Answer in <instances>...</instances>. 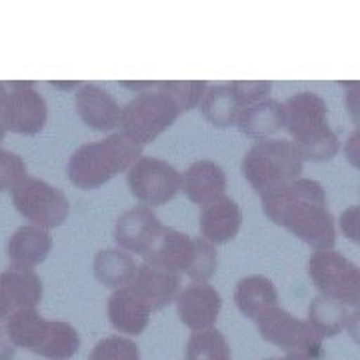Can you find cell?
<instances>
[{
	"instance_id": "6da1fadb",
	"label": "cell",
	"mask_w": 360,
	"mask_h": 360,
	"mask_svg": "<svg viewBox=\"0 0 360 360\" xmlns=\"http://www.w3.org/2000/svg\"><path fill=\"white\" fill-rule=\"evenodd\" d=\"M262 210L274 224L292 232L316 250L333 248L336 226L326 191L319 180L298 179L262 198Z\"/></svg>"
},
{
	"instance_id": "7a4b0ae2",
	"label": "cell",
	"mask_w": 360,
	"mask_h": 360,
	"mask_svg": "<svg viewBox=\"0 0 360 360\" xmlns=\"http://www.w3.org/2000/svg\"><path fill=\"white\" fill-rule=\"evenodd\" d=\"M286 132L304 160L326 162L335 158L340 142L328 124V106L316 92H298L284 101Z\"/></svg>"
},
{
	"instance_id": "3957f363",
	"label": "cell",
	"mask_w": 360,
	"mask_h": 360,
	"mask_svg": "<svg viewBox=\"0 0 360 360\" xmlns=\"http://www.w3.org/2000/svg\"><path fill=\"white\" fill-rule=\"evenodd\" d=\"M142 156V146L122 132H115L103 141L78 146L68 158V179L82 191H94L129 170Z\"/></svg>"
},
{
	"instance_id": "277c9868",
	"label": "cell",
	"mask_w": 360,
	"mask_h": 360,
	"mask_svg": "<svg viewBox=\"0 0 360 360\" xmlns=\"http://www.w3.org/2000/svg\"><path fill=\"white\" fill-rule=\"evenodd\" d=\"M304 158L295 142L270 139L257 142L243 158V174L260 198L300 179Z\"/></svg>"
},
{
	"instance_id": "5b68a950",
	"label": "cell",
	"mask_w": 360,
	"mask_h": 360,
	"mask_svg": "<svg viewBox=\"0 0 360 360\" xmlns=\"http://www.w3.org/2000/svg\"><path fill=\"white\" fill-rule=\"evenodd\" d=\"M4 330L14 347L26 348L42 359L68 360L80 348V336L70 322L49 321L34 309L13 314Z\"/></svg>"
},
{
	"instance_id": "8992f818",
	"label": "cell",
	"mask_w": 360,
	"mask_h": 360,
	"mask_svg": "<svg viewBox=\"0 0 360 360\" xmlns=\"http://www.w3.org/2000/svg\"><path fill=\"white\" fill-rule=\"evenodd\" d=\"M180 116L179 104L160 89L136 94L122 106L120 132L136 144H148L168 130Z\"/></svg>"
},
{
	"instance_id": "52a82bcc",
	"label": "cell",
	"mask_w": 360,
	"mask_h": 360,
	"mask_svg": "<svg viewBox=\"0 0 360 360\" xmlns=\"http://www.w3.org/2000/svg\"><path fill=\"white\" fill-rule=\"evenodd\" d=\"M309 274L322 296L360 309V266L345 255L335 248L312 252Z\"/></svg>"
},
{
	"instance_id": "ba28073f",
	"label": "cell",
	"mask_w": 360,
	"mask_h": 360,
	"mask_svg": "<svg viewBox=\"0 0 360 360\" xmlns=\"http://www.w3.org/2000/svg\"><path fill=\"white\" fill-rule=\"evenodd\" d=\"M14 208L40 229H56L70 214L66 194L46 180L28 176L13 191Z\"/></svg>"
},
{
	"instance_id": "9c48e42d",
	"label": "cell",
	"mask_w": 360,
	"mask_h": 360,
	"mask_svg": "<svg viewBox=\"0 0 360 360\" xmlns=\"http://www.w3.org/2000/svg\"><path fill=\"white\" fill-rule=\"evenodd\" d=\"M260 336L286 352H302L310 360L322 359V338L309 321H300L281 307L264 312L257 321Z\"/></svg>"
},
{
	"instance_id": "30bf717a",
	"label": "cell",
	"mask_w": 360,
	"mask_h": 360,
	"mask_svg": "<svg viewBox=\"0 0 360 360\" xmlns=\"http://www.w3.org/2000/svg\"><path fill=\"white\" fill-rule=\"evenodd\" d=\"M129 188L132 196L144 206H162L180 191L182 174L160 158L141 156L129 168Z\"/></svg>"
},
{
	"instance_id": "8fae6325",
	"label": "cell",
	"mask_w": 360,
	"mask_h": 360,
	"mask_svg": "<svg viewBox=\"0 0 360 360\" xmlns=\"http://www.w3.org/2000/svg\"><path fill=\"white\" fill-rule=\"evenodd\" d=\"M46 101L34 89V82H13L0 108L4 129L16 134H39L46 124Z\"/></svg>"
},
{
	"instance_id": "7c38bea8",
	"label": "cell",
	"mask_w": 360,
	"mask_h": 360,
	"mask_svg": "<svg viewBox=\"0 0 360 360\" xmlns=\"http://www.w3.org/2000/svg\"><path fill=\"white\" fill-rule=\"evenodd\" d=\"M165 224L158 220L150 206H134L122 212L115 224V240L118 248L144 257L156 245Z\"/></svg>"
},
{
	"instance_id": "4fadbf2b",
	"label": "cell",
	"mask_w": 360,
	"mask_h": 360,
	"mask_svg": "<svg viewBox=\"0 0 360 360\" xmlns=\"http://www.w3.org/2000/svg\"><path fill=\"white\" fill-rule=\"evenodd\" d=\"M222 309V298L219 290L208 283H191L180 290L176 298L179 319L191 330L212 328Z\"/></svg>"
},
{
	"instance_id": "5bb4252c",
	"label": "cell",
	"mask_w": 360,
	"mask_h": 360,
	"mask_svg": "<svg viewBox=\"0 0 360 360\" xmlns=\"http://www.w3.org/2000/svg\"><path fill=\"white\" fill-rule=\"evenodd\" d=\"M42 300V281L32 269L11 266L0 272V304L8 319L20 310L37 309Z\"/></svg>"
},
{
	"instance_id": "9a60e30c",
	"label": "cell",
	"mask_w": 360,
	"mask_h": 360,
	"mask_svg": "<svg viewBox=\"0 0 360 360\" xmlns=\"http://www.w3.org/2000/svg\"><path fill=\"white\" fill-rule=\"evenodd\" d=\"M194 257H196V238L167 226L160 238L156 240V245L150 248V252H146L142 258L146 264L165 269L168 272L188 274V270L193 269Z\"/></svg>"
},
{
	"instance_id": "2e32d148",
	"label": "cell",
	"mask_w": 360,
	"mask_h": 360,
	"mask_svg": "<svg viewBox=\"0 0 360 360\" xmlns=\"http://www.w3.org/2000/svg\"><path fill=\"white\" fill-rule=\"evenodd\" d=\"M75 104L82 122L89 124L90 129L106 132L120 127L122 108L118 106L115 96L98 84H82L75 94Z\"/></svg>"
},
{
	"instance_id": "e0dca14e",
	"label": "cell",
	"mask_w": 360,
	"mask_h": 360,
	"mask_svg": "<svg viewBox=\"0 0 360 360\" xmlns=\"http://www.w3.org/2000/svg\"><path fill=\"white\" fill-rule=\"evenodd\" d=\"M198 226L202 238L212 245H226L243 226V210L231 196H222L219 200L200 208Z\"/></svg>"
},
{
	"instance_id": "ac0fdd59",
	"label": "cell",
	"mask_w": 360,
	"mask_h": 360,
	"mask_svg": "<svg viewBox=\"0 0 360 360\" xmlns=\"http://www.w3.org/2000/svg\"><path fill=\"white\" fill-rule=\"evenodd\" d=\"M180 191L191 202L202 208L226 194V174L217 162L198 160L182 174Z\"/></svg>"
},
{
	"instance_id": "d6986e66",
	"label": "cell",
	"mask_w": 360,
	"mask_h": 360,
	"mask_svg": "<svg viewBox=\"0 0 360 360\" xmlns=\"http://www.w3.org/2000/svg\"><path fill=\"white\" fill-rule=\"evenodd\" d=\"M134 292L153 310H162L180 295V274L158 269L153 264H141L134 281L130 283Z\"/></svg>"
},
{
	"instance_id": "ffe728a7",
	"label": "cell",
	"mask_w": 360,
	"mask_h": 360,
	"mask_svg": "<svg viewBox=\"0 0 360 360\" xmlns=\"http://www.w3.org/2000/svg\"><path fill=\"white\" fill-rule=\"evenodd\" d=\"M106 312H108V321L116 330L130 336L142 335L150 322V314H153V310L146 307V302L134 292V288L130 284L118 288L110 295Z\"/></svg>"
},
{
	"instance_id": "44dd1931",
	"label": "cell",
	"mask_w": 360,
	"mask_h": 360,
	"mask_svg": "<svg viewBox=\"0 0 360 360\" xmlns=\"http://www.w3.org/2000/svg\"><path fill=\"white\" fill-rule=\"evenodd\" d=\"M236 127L245 136L252 139V141H270V136H274L276 132H281L286 127L284 104L266 98L262 103L246 106L238 115Z\"/></svg>"
},
{
	"instance_id": "7402d4cb",
	"label": "cell",
	"mask_w": 360,
	"mask_h": 360,
	"mask_svg": "<svg viewBox=\"0 0 360 360\" xmlns=\"http://www.w3.org/2000/svg\"><path fill=\"white\" fill-rule=\"evenodd\" d=\"M52 250V236L46 229L37 224H26L14 232L6 246V255L13 266L32 269L44 262Z\"/></svg>"
},
{
	"instance_id": "603a6c76",
	"label": "cell",
	"mask_w": 360,
	"mask_h": 360,
	"mask_svg": "<svg viewBox=\"0 0 360 360\" xmlns=\"http://www.w3.org/2000/svg\"><path fill=\"white\" fill-rule=\"evenodd\" d=\"M234 302L245 316L257 322L264 312L278 307V290L270 278L252 274L238 281L234 288Z\"/></svg>"
},
{
	"instance_id": "cb8c5ba5",
	"label": "cell",
	"mask_w": 360,
	"mask_h": 360,
	"mask_svg": "<svg viewBox=\"0 0 360 360\" xmlns=\"http://www.w3.org/2000/svg\"><path fill=\"white\" fill-rule=\"evenodd\" d=\"M94 276L98 278V283L108 286V288H122L129 286L134 276H136V260L132 258L130 252L122 248H106L101 250L94 257Z\"/></svg>"
},
{
	"instance_id": "d4e9b609",
	"label": "cell",
	"mask_w": 360,
	"mask_h": 360,
	"mask_svg": "<svg viewBox=\"0 0 360 360\" xmlns=\"http://www.w3.org/2000/svg\"><path fill=\"white\" fill-rule=\"evenodd\" d=\"M200 110L212 127L229 129L232 124H236L243 106L236 101L231 89V82H226V84H217V86L208 89L205 101L200 104Z\"/></svg>"
},
{
	"instance_id": "484cf974",
	"label": "cell",
	"mask_w": 360,
	"mask_h": 360,
	"mask_svg": "<svg viewBox=\"0 0 360 360\" xmlns=\"http://www.w3.org/2000/svg\"><path fill=\"white\" fill-rule=\"evenodd\" d=\"M350 310L347 304L328 296H316L310 300L309 322L321 338H330L347 328Z\"/></svg>"
},
{
	"instance_id": "4316f807",
	"label": "cell",
	"mask_w": 360,
	"mask_h": 360,
	"mask_svg": "<svg viewBox=\"0 0 360 360\" xmlns=\"http://www.w3.org/2000/svg\"><path fill=\"white\" fill-rule=\"evenodd\" d=\"M186 360H231V347L226 336L214 326L193 333L186 345Z\"/></svg>"
},
{
	"instance_id": "83f0119b",
	"label": "cell",
	"mask_w": 360,
	"mask_h": 360,
	"mask_svg": "<svg viewBox=\"0 0 360 360\" xmlns=\"http://www.w3.org/2000/svg\"><path fill=\"white\" fill-rule=\"evenodd\" d=\"M158 89L167 92L168 96L179 104L180 112H188L202 104L206 92H208V82L205 80H168V82H158Z\"/></svg>"
},
{
	"instance_id": "f1b7e54d",
	"label": "cell",
	"mask_w": 360,
	"mask_h": 360,
	"mask_svg": "<svg viewBox=\"0 0 360 360\" xmlns=\"http://www.w3.org/2000/svg\"><path fill=\"white\" fill-rule=\"evenodd\" d=\"M219 269V252L217 246L205 240L202 236H196V257L193 269L188 270V278L193 283H208Z\"/></svg>"
},
{
	"instance_id": "f546056e",
	"label": "cell",
	"mask_w": 360,
	"mask_h": 360,
	"mask_svg": "<svg viewBox=\"0 0 360 360\" xmlns=\"http://www.w3.org/2000/svg\"><path fill=\"white\" fill-rule=\"evenodd\" d=\"M89 360H141V350L124 336H106L92 348Z\"/></svg>"
},
{
	"instance_id": "4dcf8cb0",
	"label": "cell",
	"mask_w": 360,
	"mask_h": 360,
	"mask_svg": "<svg viewBox=\"0 0 360 360\" xmlns=\"http://www.w3.org/2000/svg\"><path fill=\"white\" fill-rule=\"evenodd\" d=\"M26 179H28V170L25 160L16 153L0 148V193L14 191Z\"/></svg>"
},
{
	"instance_id": "1f68e13d",
	"label": "cell",
	"mask_w": 360,
	"mask_h": 360,
	"mask_svg": "<svg viewBox=\"0 0 360 360\" xmlns=\"http://www.w3.org/2000/svg\"><path fill=\"white\" fill-rule=\"evenodd\" d=\"M231 89L236 96V101L240 103L243 108L246 106H252V104L262 103L266 101L270 94V89H272V82L269 80H236V82H231Z\"/></svg>"
},
{
	"instance_id": "d6a6232c",
	"label": "cell",
	"mask_w": 360,
	"mask_h": 360,
	"mask_svg": "<svg viewBox=\"0 0 360 360\" xmlns=\"http://www.w3.org/2000/svg\"><path fill=\"white\" fill-rule=\"evenodd\" d=\"M338 224H340V231L348 240L360 245V205L348 206L347 210L340 214Z\"/></svg>"
},
{
	"instance_id": "836d02e7",
	"label": "cell",
	"mask_w": 360,
	"mask_h": 360,
	"mask_svg": "<svg viewBox=\"0 0 360 360\" xmlns=\"http://www.w3.org/2000/svg\"><path fill=\"white\" fill-rule=\"evenodd\" d=\"M345 89V103H347L348 115L354 124L360 127V80H345L340 82Z\"/></svg>"
},
{
	"instance_id": "e575fe53",
	"label": "cell",
	"mask_w": 360,
	"mask_h": 360,
	"mask_svg": "<svg viewBox=\"0 0 360 360\" xmlns=\"http://www.w3.org/2000/svg\"><path fill=\"white\" fill-rule=\"evenodd\" d=\"M345 156L352 167L360 170V127L345 142Z\"/></svg>"
},
{
	"instance_id": "d590c367",
	"label": "cell",
	"mask_w": 360,
	"mask_h": 360,
	"mask_svg": "<svg viewBox=\"0 0 360 360\" xmlns=\"http://www.w3.org/2000/svg\"><path fill=\"white\" fill-rule=\"evenodd\" d=\"M16 347L11 340V336L6 335V330L0 328V360H13Z\"/></svg>"
},
{
	"instance_id": "8d00e7d4",
	"label": "cell",
	"mask_w": 360,
	"mask_h": 360,
	"mask_svg": "<svg viewBox=\"0 0 360 360\" xmlns=\"http://www.w3.org/2000/svg\"><path fill=\"white\" fill-rule=\"evenodd\" d=\"M347 330L350 338L360 345V309L356 310H350V316H348V322H347Z\"/></svg>"
},
{
	"instance_id": "74e56055",
	"label": "cell",
	"mask_w": 360,
	"mask_h": 360,
	"mask_svg": "<svg viewBox=\"0 0 360 360\" xmlns=\"http://www.w3.org/2000/svg\"><path fill=\"white\" fill-rule=\"evenodd\" d=\"M269 360H310L307 354L302 352H286L283 359H269Z\"/></svg>"
},
{
	"instance_id": "f35d334b",
	"label": "cell",
	"mask_w": 360,
	"mask_h": 360,
	"mask_svg": "<svg viewBox=\"0 0 360 360\" xmlns=\"http://www.w3.org/2000/svg\"><path fill=\"white\" fill-rule=\"evenodd\" d=\"M52 86H56V89H63V90H72L77 89V86H82V82H51Z\"/></svg>"
},
{
	"instance_id": "ab89813d",
	"label": "cell",
	"mask_w": 360,
	"mask_h": 360,
	"mask_svg": "<svg viewBox=\"0 0 360 360\" xmlns=\"http://www.w3.org/2000/svg\"><path fill=\"white\" fill-rule=\"evenodd\" d=\"M6 94H8V92H6V86L0 82V108H2V103H4V98H6Z\"/></svg>"
},
{
	"instance_id": "60d3db41",
	"label": "cell",
	"mask_w": 360,
	"mask_h": 360,
	"mask_svg": "<svg viewBox=\"0 0 360 360\" xmlns=\"http://www.w3.org/2000/svg\"><path fill=\"white\" fill-rule=\"evenodd\" d=\"M4 319L8 321V312H6V310H4V307L0 304V321H4Z\"/></svg>"
},
{
	"instance_id": "b9f144b4",
	"label": "cell",
	"mask_w": 360,
	"mask_h": 360,
	"mask_svg": "<svg viewBox=\"0 0 360 360\" xmlns=\"http://www.w3.org/2000/svg\"><path fill=\"white\" fill-rule=\"evenodd\" d=\"M4 134H6V129H4V124H2V118H0V142L4 141Z\"/></svg>"
}]
</instances>
